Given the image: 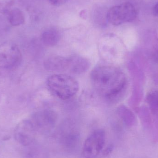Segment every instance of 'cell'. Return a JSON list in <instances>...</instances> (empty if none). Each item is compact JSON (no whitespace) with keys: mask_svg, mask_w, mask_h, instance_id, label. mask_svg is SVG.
<instances>
[{"mask_svg":"<svg viewBox=\"0 0 158 158\" xmlns=\"http://www.w3.org/2000/svg\"><path fill=\"white\" fill-rule=\"evenodd\" d=\"M90 79L97 93L108 99L118 96L126 85V80L123 73L118 69L110 66H100L94 69Z\"/></svg>","mask_w":158,"mask_h":158,"instance_id":"1","label":"cell"},{"mask_svg":"<svg viewBox=\"0 0 158 158\" xmlns=\"http://www.w3.org/2000/svg\"><path fill=\"white\" fill-rule=\"evenodd\" d=\"M50 91L58 98L65 100L74 97L78 92V82L71 76L65 74L52 75L47 80Z\"/></svg>","mask_w":158,"mask_h":158,"instance_id":"2","label":"cell"},{"mask_svg":"<svg viewBox=\"0 0 158 158\" xmlns=\"http://www.w3.org/2000/svg\"><path fill=\"white\" fill-rule=\"evenodd\" d=\"M106 141L104 130L98 129L92 132L86 138L82 148L85 158H97L104 151Z\"/></svg>","mask_w":158,"mask_h":158,"instance_id":"3","label":"cell"},{"mask_svg":"<svg viewBox=\"0 0 158 158\" xmlns=\"http://www.w3.org/2000/svg\"><path fill=\"white\" fill-rule=\"evenodd\" d=\"M136 17L135 7L130 2L123 3L113 6L110 9L107 15L108 21L114 26L131 22Z\"/></svg>","mask_w":158,"mask_h":158,"instance_id":"4","label":"cell"},{"mask_svg":"<svg viewBox=\"0 0 158 158\" xmlns=\"http://www.w3.org/2000/svg\"><path fill=\"white\" fill-rule=\"evenodd\" d=\"M21 52L15 44L8 41L0 45V69L16 67L21 63Z\"/></svg>","mask_w":158,"mask_h":158,"instance_id":"5","label":"cell"},{"mask_svg":"<svg viewBox=\"0 0 158 158\" xmlns=\"http://www.w3.org/2000/svg\"><path fill=\"white\" fill-rule=\"evenodd\" d=\"M37 130L31 120H23L18 123L14 131L16 141L24 147L33 144Z\"/></svg>","mask_w":158,"mask_h":158,"instance_id":"6","label":"cell"},{"mask_svg":"<svg viewBox=\"0 0 158 158\" xmlns=\"http://www.w3.org/2000/svg\"><path fill=\"white\" fill-rule=\"evenodd\" d=\"M56 136L61 147L68 152L75 151L80 143V133L72 126L63 127L56 133Z\"/></svg>","mask_w":158,"mask_h":158,"instance_id":"7","label":"cell"},{"mask_svg":"<svg viewBox=\"0 0 158 158\" xmlns=\"http://www.w3.org/2000/svg\"><path fill=\"white\" fill-rule=\"evenodd\" d=\"M57 120L56 113L53 110H47L35 112L31 120L37 131L46 133L54 128Z\"/></svg>","mask_w":158,"mask_h":158,"instance_id":"8","label":"cell"},{"mask_svg":"<svg viewBox=\"0 0 158 158\" xmlns=\"http://www.w3.org/2000/svg\"><path fill=\"white\" fill-rule=\"evenodd\" d=\"M44 67L50 71H62L69 69V58L58 56L48 57L44 62Z\"/></svg>","mask_w":158,"mask_h":158,"instance_id":"9","label":"cell"},{"mask_svg":"<svg viewBox=\"0 0 158 158\" xmlns=\"http://www.w3.org/2000/svg\"><path fill=\"white\" fill-rule=\"evenodd\" d=\"M69 58V69L72 73L81 74L85 72L89 67V63L81 56H72Z\"/></svg>","mask_w":158,"mask_h":158,"instance_id":"10","label":"cell"},{"mask_svg":"<svg viewBox=\"0 0 158 158\" xmlns=\"http://www.w3.org/2000/svg\"><path fill=\"white\" fill-rule=\"evenodd\" d=\"M61 39V34L55 28L51 27L43 31L41 35V40L44 45L54 46L56 45Z\"/></svg>","mask_w":158,"mask_h":158,"instance_id":"11","label":"cell"},{"mask_svg":"<svg viewBox=\"0 0 158 158\" xmlns=\"http://www.w3.org/2000/svg\"><path fill=\"white\" fill-rule=\"evenodd\" d=\"M8 14V20L12 26L18 27L25 23V15L19 8H12Z\"/></svg>","mask_w":158,"mask_h":158,"instance_id":"12","label":"cell"},{"mask_svg":"<svg viewBox=\"0 0 158 158\" xmlns=\"http://www.w3.org/2000/svg\"><path fill=\"white\" fill-rule=\"evenodd\" d=\"M14 5V0H0V14H8Z\"/></svg>","mask_w":158,"mask_h":158,"instance_id":"13","label":"cell"},{"mask_svg":"<svg viewBox=\"0 0 158 158\" xmlns=\"http://www.w3.org/2000/svg\"><path fill=\"white\" fill-rule=\"evenodd\" d=\"M68 0H47L52 5L56 6H59L64 4Z\"/></svg>","mask_w":158,"mask_h":158,"instance_id":"14","label":"cell"},{"mask_svg":"<svg viewBox=\"0 0 158 158\" xmlns=\"http://www.w3.org/2000/svg\"><path fill=\"white\" fill-rule=\"evenodd\" d=\"M153 13L155 16H158V2L154 6L153 8Z\"/></svg>","mask_w":158,"mask_h":158,"instance_id":"15","label":"cell"}]
</instances>
